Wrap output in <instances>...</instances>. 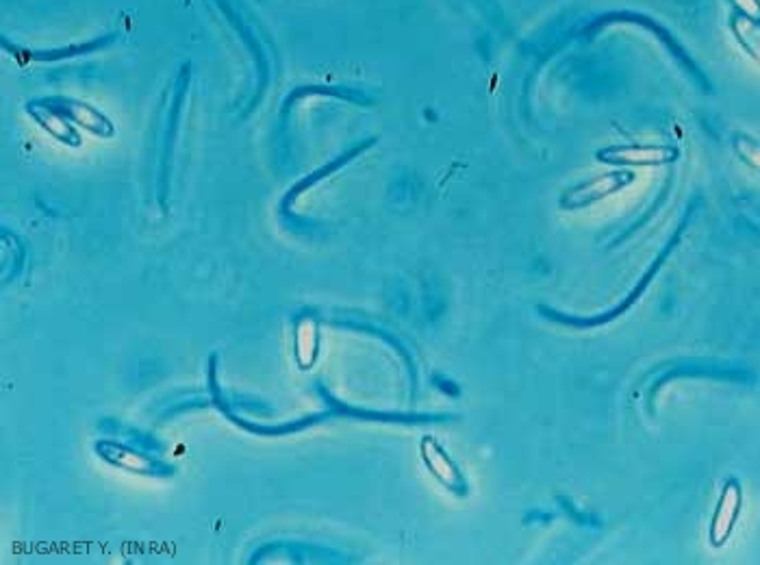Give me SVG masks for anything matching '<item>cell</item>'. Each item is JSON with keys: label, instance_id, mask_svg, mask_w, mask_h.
Listing matches in <instances>:
<instances>
[{"label": "cell", "instance_id": "cell-8", "mask_svg": "<svg viewBox=\"0 0 760 565\" xmlns=\"http://www.w3.org/2000/svg\"><path fill=\"white\" fill-rule=\"evenodd\" d=\"M109 448L116 452V457L105 455L113 463V466H120V468L131 470V472H150L152 461L146 459L142 452H133L129 448H122V446H109Z\"/></svg>", "mask_w": 760, "mask_h": 565}, {"label": "cell", "instance_id": "cell-3", "mask_svg": "<svg viewBox=\"0 0 760 565\" xmlns=\"http://www.w3.org/2000/svg\"><path fill=\"white\" fill-rule=\"evenodd\" d=\"M678 148L671 146H615L598 153L600 161L628 163V166H663L678 159Z\"/></svg>", "mask_w": 760, "mask_h": 565}, {"label": "cell", "instance_id": "cell-6", "mask_svg": "<svg viewBox=\"0 0 760 565\" xmlns=\"http://www.w3.org/2000/svg\"><path fill=\"white\" fill-rule=\"evenodd\" d=\"M29 111H31V116L40 122V127L46 129L53 137H57L59 142L72 144V146L79 144V133L70 127V120L63 116L57 107H53L50 103L31 105Z\"/></svg>", "mask_w": 760, "mask_h": 565}, {"label": "cell", "instance_id": "cell-2", "mask_svg": "<svg viewBox=\"0 0 760 565\" xmlns=\"http://www.w3.org/2000/svg\"><path fill=\"white\" fill-rule=\"evenodd\" d=\"M741 502H743V494H741L739 481H734V479L726 481L724 489H721L715 516L711 522V544L713 546L719 548L728 542V537L734 531V524H737V520H739Z\"/></svg>", "mask_w": 760, "mask_h": 565}, {"label": "cell", "instance_id": "cell-10", "mask_svg": "<svg viewBox=\"0 0 760 565\" xmlns=\"http://www.w3.org/2000/svg\"><path fill=\"white\" fill-rule=\"evenodd\" d=\"M315 346H318V331H315V326L311 320H304L298 326V333H296V348H298L296 353H298L300 363H302L304 353H307V350L315 353Z\"/></svg>", "mask_w": 760, "mask_h": 565}, {"label": "cell", "instance_id": "cell-7", "mask_svg": "<svg viewBox=\"0 0 760 565\" xmlns=\"http://www.w3.org/2000/svg\"><path fill=\"white\" fill-rule=\"evenodd\" d=\"M109 42H113V35L109 37H103V40H94V42H87V44H76V46H68V48H59V50H46V53H42V50H27V57L29 59H35V61H55V59H66V57H76V55H87V53H94V50L107 46Z\"/></svg>", "mask_w": 760, "mask_h": 565}, {"label": "cell", "instance_id": "cell-9", "mask_svg": "<svg viewBox=\"0 0 760 565\" xmlns=\"http://www.w3.org/2000/svg\"><path fill=\"white\" fill-rule=\"evenodd\" d=\"M734 150H737L739 157L747 163V166L760 172V144L756 140L745 135H737L734 137Z\"/></svg>", "mask_w": 760, "mask_h": 565}, {"label": "cell", "instance_id": "cell-1", "mask_svg": "<svg viewBox=\"0 0 760 565\" xmlns=\"http://www.w3.org/2000/svg\"><path fill=\"white\" fill-rule=\"evenodd\" d=\"M632 179H635V174L624 172V170L611 172V174H602V177H598V179L587 181V183L574 187V190H569L561 198V207L563 209L589 207L593 203H598V200L619 192V190H622V187L630 185Z\"/></svg>", "mask_w": 760, "mask_h": 565}, {"label": "cell", "instance_id": "cell-5", "mask_svg": "<svg viewBox=\"0 0 760 565\" xmlns=\"http://www.w3.org/2000/svg\"><path fill=\"white\" fill-rule=\"evenodd\" d=\"M55 103L57 105L53 107H57L63 116H66L70 122L79 124V127H85L87 131L103 135V137H109L113 133L111 122L94 107L79 103V100H70V98H55Z\"/></svg>", "mask_w": 760, "mask_h": 565}, {"label": "cell", "instance_id": "cell-4", "mask_svg": "<svg viewBox=\"0 0 760 565\" xmlns=\"http://www.w3.org/2000/svg\"><path fill=\"white\" fill-rule=\"evenodd\" d=\"M422 457H424V461H426L428 470L433 472L443 485L450 487V489H454V492H459V494H465V492H467V489H465L467 483H465V479H463L461 470L456 468V463L448 457V452L443 450V448L435 442V439H430V437L424 439V442H422Z\"/></svg>", "mask_w": 760, "mask_h": 565}, {"label": "cell", "instance_id": "cell-11", "mask_svg": "<svg viewBox=\"0 0 760 565\" xmlns=\"http://www.w3.org/2000/svg\"><path fill=\"white\" fill-rule=\"evenodd\" d=\"M750 20H760V0H732Z\"/></svg>", "mask_w": 760, "mask_h": 565}]
</instances>
